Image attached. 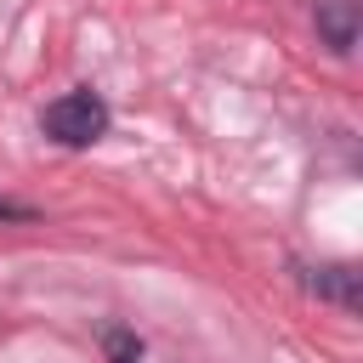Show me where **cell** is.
I'll return each instance as SVG.
<instances>
[{
    "label": "cell",
    "instance_id": "obj_1",
    "mask_svg": "<svg viewBox=\"0 0 363 363\" xmlns=\"http://www.w3.org/2000/svg\"><path fill=\"white\" fill-rule=\"evenodd\" d=\"M40 130H45L51 142H62V147H91V142L108 130V102H102L96 91H68V96L45 102Z\"/></svg>",
    "mask_w": 363,
    "mask_h": 363
},
{
    "label": "cell",
    "instance_id": "obj_2",
    "mask_svg": "<svg viewBox=\"0 0 363 363\" xmlns=\"http://www.w3.org/2000/svg\"><path fill=\"white\" fill-rule=\"evenodd\" d=\"M312 295H323V301H335V306H346V312H357L363 306V272L357 267H306V278H301Z\"/></svg>",
    "mask_w": 363,
    "mask_h": 363
},
{
    "label": "cell",
    "instance_id": "obj_3",
    "mask_svg": "<svg viewBox=\"0 0 363 363\" xmlns=\"http://www.w3.org/2000/svg\"><path fill=\"white\" fill-rule=\"evenodd\" d=\"M312 23H318V40L335 57H346L357 45V0H318L312 6Z\"/></svg>",
    "mask_w": 363,
    "mask_h": 363
},
{
    "label": "cell",
    "instance_id": "obj_4",
    "mask_svg": "<svg viewBox=\"0 0 363 363\" xmlns=\"http://www.w3.org/2000/svg\"><path fill=\"white\" fill-rule=\"evenodd\" d=\"M102 352H108V363H142V340L130 329H108L102 335Z\"/></svg>",
    "mask_w": 363,
    "mask_h": 363
},
{
    "label": "cell",
    "instance_id": "obj_5",
    "mask_svg": "<svg viewBox=\"0 0 363 363\" xmlns=\"http://www.w3.org/2000/svg\"><path fill=\"white\" fill-rule=\"evenodd\" d=\"M0 216H28V210H23V204H6V199H0Z\"/></svg>",
    "mask_w": 363,
    "mask_h": 363
}]
</instances>
